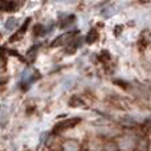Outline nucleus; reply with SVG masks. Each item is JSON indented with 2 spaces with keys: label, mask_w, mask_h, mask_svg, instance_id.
Segmentation results:
<instances>
[{
  "label": "nucleus",
  "mask_w": 151,
  "mask_h": 151,
  "mask_svg": "<svg viewBox=\"0 0 151 151\" xmlns=\"http://www.w3.org/2000/svg\"><path fill=\"white\" fill-rule=\"evenodd\" d=\"M80 118H69V119H66V121H64V122H61V123H58L57 126H56V129H55V131L56 133H60V131H64V130H68V129H72V127H74L77 123H80Z\"/></svg>",
  "instance_id": "f257e3e1"
},
{
  "label": "nucleus",
  "mask_w": 151,
  "mask_h": 151,
  "mask_svg": "<svg viewBox=\"0 0 151 151\" xmlns=\"http://www.w3.org/2000/svg\"><path fill=\"white\" fill-rule=\"evenodd\" d=\"M64 150L65 151H80V145L77 141H66L64 143Z\"/></svg>",
  "instance_id": "f03ea898"
},
{
  "label": "nucleus",
  "mask_w": 151,
  "mask_h": 151,
  "mask_svg": "<svg viewBox=\"0 0 151 151\" xmlns=\"http://www.w3.org/2000/svg\"><path fill=\"white\" fill-rule=\"evenodd\" d=\"M97 37H98V33H97L96 31H90V33L88 35V39H86V41H88L89 44H91V42H94L97 40Z\"/></svg>",
  "instance_id": "7ed1b4c3"
}]
</instances>
